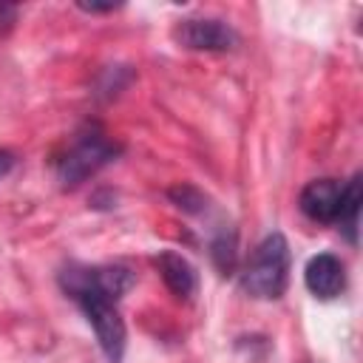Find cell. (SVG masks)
Returning a JSON list of instances; mask_svg holds the SVG:
<instances>
[{
	"label": "cell",
	"instance_id": "6da1fadb",
	"mask_svg": "<svg viewBox=\"0 0 363 363\" xmlns=\"http://www.w3.org/2000/svg\"><path fill=\"white\" fill-rule=\"evenodd\" d=\"M62 292L85 312L94 335L111 363H119L125 354V320L119 315L122 295L133 286V275L125 267H88V264H68L60 269Z\"/></svg>",
	"mask_w": 363,
	"mask_h": 363
},
{
	"label": "cell",
	"instance_id": "7a4b0ae2",
	"mask_svg": "<svg viewBox=\"0 0 363 363\" xmlns=\"http://www.w3.org/2000/svg\"><path fill=\"white\" fill-rule=\"evenodd\" d=\"M289 244L281 233H269L250 255L244 272H241V286L247 295L258 301H275L284 295L289 284Z\"/></svg>",
	"mask_w": 363,
	"mask_h": 363
},
{
	"label": "cell",
	"instance_id": "3957f363",
	"mask_svg": "<svg viewBox=\"0 0 363 363\" xmlns=\"http://www.w3.org/2000/svg\"><path fill=\"white\" fill-rule=\"evenodd\" d=\"M119 145L113 139H108V133L99 125H85L71 147L65 150V156L57 162V179L62 187H77L82 184L88 176H94L96 170H102L105 164H111L119 156Z\"/></svg>",
	"mask_w": 363,
	"mask_h": 363
},
{
	"label": "cell",
	"instance_id": "277c9868",
	"mask_svg": "<svg viewBox=\"0 0 363 363\" xmlns=\"http://www.w3.org/2000/svg\"><path fill=\"white\" fill-rule=\"evenodd\" d=\"M173 40L190 51H233L238 34L216 17H187L173 28Z\"/></svg>",
	"mask_w": 363,
	"mask_h": 363
},
{
	"label": "cell",
	"instance_id": "5b68a950",
	"mask_svg": "<svg viewBox=\"0 0 363 363\" xmlns=\"http://www.w3.org/2000/svg\"><path fill=\"white\" fill-rule=\"evenodd\" d=\"M303 284L306 289L320 298V301H332L343 292L346 286V267L337 255L332 252H318L306 261V269H303Z\"/></svg>",
	"mask_w": 363,
	"mask_h": 363
},
{
	"label": "cell",
	"instance_id": "8992f818",
	"mask_svg": "<svg viewBox=\"0 0 363 363\" xmlns=\"http://www.w3.org/2000/svg\"><path fill=\"white\" fill-rule=\"evenodd\" d=\"M340 196H343V184L337 179H315L301 190L298 204L306 218L320 224H335L340 213Z\"/></svg>",
	"mask_w": 363,
	"mask_h": 363
},
{
	"label": "cell",
	"instance_id": "52a82bcc",
	"mask_svg": "<svg viewBox=\"0 0 363 363\" xmlns=\"http://www.w3.org/2000/svg\"><path fill=\"white\" fill-rule=\"evenodd\" d=\"M156 267H159V275H162L164 286H167L176 298H190V295L196 292L199 278H196L193 264H190L184 255L164 250L162 255H156Z\"/></svg>",
	"mask_w": 363,
	"mask_h": 363
},
{
	"label": "cell",
	"instance_id": "ba28073f",
	"mask_svg": "<svg viewBox=\"0 0 363 363\" xmlns=\"http://www.w3.org/2000/svg\"><path fill=\"white\" fill-rule=\"evenodd\" d=\"M360 199H363V182L360 173H354L346 184H343V196H340V213L337 221L340 233L349 238V244H357V221H360Z\"/></svg>",
	"mask_w": 363,
	"mask_h": 363
},
{
	"label": "cell",
	"instance_id": "9c48e42d",
	"mask_svg": "<svg viewBox=\"0 0 363 363\" xmlns=\"http://www.w3.org/2000/svg\"><path fill=\"white\" fill-rule=\"evenodd\" d=\"M210 255H213V264L221 269V275H230L235 269V261H238V235H235L233 227H221L213 235Z\"/></svg>",
	"mask_w": 363,
	"mask_h": 363
},
{
	"label": "cell",
	"instance_id": "30bf717a",
	"mask_svg": "<svg viewBox=\"0 0 363 363\" xmlns=\"http://www.w3.org/2000/svg\"><path fill=\"white\" fill-rule=\"evenodd\" d=\"M167 196H170V201L179 207V210H184V213H204L207 210V196L201 193V190H196L193 184H176V187H170L167 190Z\"/></svg>",
	"mask_w": 363,
	"mask_h": 363
},
{
	"label": "cell",
	"instance_id": "8fae6325",
	"mask_svg": "<svg viewBox=\"0 0 363 363\" xmlns=\"http://www.w3.org/2000/svg\"><path fill=\"white\" fill-rule=\"evenodd\" d=\"M17 20V6H9V3H0V34H6Z\"/></svg>",
	"mask_w": 363,
	"mask_h": 363
},
{
	"label": "cell",
	"instance_id": "7c38bea8",
	"mask_svg": "<svg viewBox=\"0 0 363 363\" xmlns=\"http://www.w3.org/2000/svg\"><path fill=\"white\" fill-rule=\"evenodd\" d=\"M14 167V153L11 150H0V179Z\"/></svg>",
	"mask_w": 363,
	"mask_h": 363
},
{
	"label": "cell",
	"instance_id": "4fadbf2b",
	"mask_svg": "<svg viewBox=\"0 0 363 363\" xmlns=\"http://www.w3.org/2000/svg\"><path fill=\"white\" fill-rule=\"evenodd\" d=\"M79 9H82V11H91V14H99V11H113L116 6H113V3H108V6H96V3H79Z\"/></svg>",
	"mask_w": 363,
	"mask_h": 363
}]
</instances>
